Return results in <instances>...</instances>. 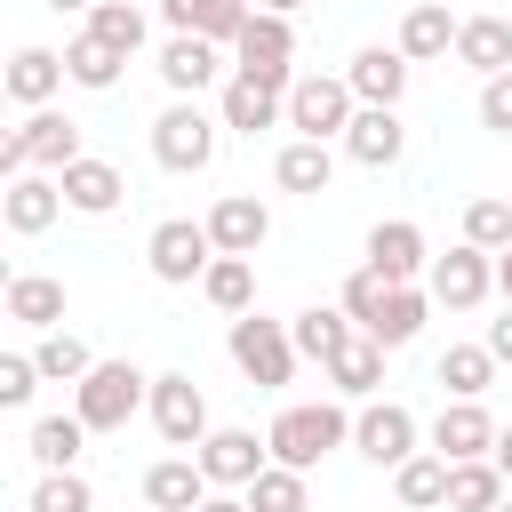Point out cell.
<instances>
[{"mask_svg": "<svg viewBox=\"0 0 512 512\" xmlns=\"http://www.w3.org/2000/svg\"><path fill=\"white\" fill-rule=\"evenodd\" d=\"M352 440V416L336 408V400H296V408H280L272 416V432H264V448H272V464H288V472H312L328 448H344Z\"/></svg>", "mask_w": 512, "mask_h": 512, "instance_id": "obj_1", "label": "cell"}, {"mask_svg": "<svg viewBox=\"0 0 512 512\" xmlns=\"http://www.w3.org/2000/svg\"><path fill=\"white\" fill-rule=\"evenodd\" d=\"M136 400H152V376H144L136 360H96V368L72 384V416H80L88 432H120V424L136 416Z\"/></svg>", "mask_w": 512, "mask_h": 512, "instance_id": "obj_2", "label": "cell"}, {"mask_svg": "<svg viewBox=\"0 0 512 512\" xmlns=\"http://www.w3.org/2000/svg\"><path fill=\"white\" fill-rule=\"evenodd\" d=\"M296 336H288V320H264V312H240L232 320V368L248 376V384H264V392H280L288 376H296Z\"/></svg>", "mask_w": 512, "mask_h": 512, "instance_id": "obj_3", "label": "cell"}, {"mask_svg": "<svg viewBox=\"0 0 512 512\" xmlns=\"http://www.w3.org/2000/svg\"><path fill=\"white\" fill-rule=\"evenodd\" d=\"M72 160H88L80 152V120H64V112H32L8 144H0V176H32V168H72Z\"/></svg>", "mask_w": 512, "mask_h": 512, "instance_id": "obj_4", "label": "cell"}, {"mask_svg": "<svg viewBox=\"0 0 512 512\" xmlns=\"http://www.w3.org/2000/svg\"><path fill=\"white\" fill-rule=\"evenodd\" d=\"M216 128H224V120H208L192 96H176V104L152 120V160H160L168 176H200V168L216 160Z\"/></svg>", "mask_w": 512, "mask_h": 512, "instance_id": "obj_5", "label": "cell"}, {"mask_svg": "<svg viewBox=\"0 0 512 512\" xmlns=\"http://www.w3.org/2000/svg\"><path fill=\"white\" fill-rule=\"evenodd\" d=\"M144 256H152V280H168V288H192V280H208V264H216V240H208V224H192V216H168V224H152Z\"/></svg>", "mask_w": 512, "mask_h": 512, "instance_id": "obj_6", "label": "cell"}, {"mask_svg": "<svg viewBox=\"0 0 512 512\" xmlns=\"http://www.w3.org/2000/svg\"><path fill=\"white\" fill-rule=\"evenodd\" d=\"M240 72L248 80H272V88H296V24L288 16H272V8H256L248 24H240Z\"/></svg>", "mask_w": 512, "mask_h": 512, "instance_id": "obj_7", "label": "cell"}, {"mask_svg": "<svg viewBox=\"0 0 512 512\" xmlns=\"http://www.w3.org/2000/svg\"><path fill=\"white\" fill-rule=\"evenodd\" d=\"M352 112H360L352 80H320V72H304V80L288 88V128H296V136H312V144L344 136V128H352Z\"/></svg>", "mask_w": 512, "mask_h": 512, "instance_id": "obj_8", "label": "cell"}, {"mask_svg": "<svg viewBox=\"0 0 512 512\" xmlns=\"http://www.w3.org/2000/svg\"><path fill=\"white\" fill-rule=\"evenodd\" d=\"M152 432L168 448H200L208 440V392L192 376H152Z\"/></svg>", "mask_w": 512, "mask_h": 512, "instance_id": "obj_9", "label": "cell"}, {"mask_svg": "<svg viewBox=\"0 0 512 512\" xmlns=\"http://www.w3.org/2000/svg\"><path fill=\"white\" fill-rule=\"evenodd\" d=\"M488 288H496V256L488 248H448V256H432V304H448V312H472V304H488Z\"/></svg>", "mask_w": 512, "mask_h": 512, "instance_id": "obj_10", "label": "cell"}, {"mask_svg": "<svg viewBox=\"0 0 512 512\" xmlns=\"http://www.w3.org/2000/svg\"><path fill=\"white\" fill-rule=\"evenodd\" d=\"M352 448H360L368 464H392V472H400V464L416 456V416H408L400 400H376V408L352 416Z\"/></svg>", "mask_w": 512, "mask_h": 512, "instance_id": "obj_11", "label": "cell"}, {"mask_svg": "<svg viewBox=\"0 0 512 512\" xmlns=\"http://www.w3.org/2000/svg\"><path fill=\"white\" fill-rule=\"evenodd\" d=\"M208 240H216V256H256V248L272 240V208H264L256 192H224V200L208 208Z\"/></svg>", "mask_w": 512, "mask_h": 512, "instance_id": "obj_12", "label": "cell"}, {"mask_svg": "<svg viewBox=\"0 0 512 512\" xmlns=\"http://www.w3.org/2000/svg\"><path fill=\"white\" fill-rule=\"evenodd\" d=\"M264 464H272V448H264L256 432H240V424H224V432L200 440V472H208V488H248Z\"/></svg>", "mask_w": 512, "mask_h": 512, "instance_id": "obj_13", "label": "cell"}, {"mask_svg": "<svg viewBox=\"0 0 512 512\" xmlns=\"http://www.w3.org/2000/svg\"><path fill=\"white\" fill-rule=\"evenodd\" d=\"M432 456H448V464H480V456H496V424H488V408H480V400H448L440 424H432Z\"/></svg>", "mask_w": 512, "mask_h": 512, "instance_id": "obj_14", "label": "cell"}, {"mask_svg": "<svg viewBox=\"0 0 512 512\" xmlns=\"http://www.w3.org/2000/svg\"><path fill=\"white\" fill-rule=\"evenodd\" d=\"M216 120H224V128H240V136H256V128H280V120H288V88L232 72V80H224V104H216Z\"/></svg>", "mask_w": 512, "mask_h": 512, "instance_id": "obj_15", "label": "cell"}, {"mask_svg": "<svg viewBox=\"0 0 512 512\" xmlns=\"http://www.w3.org/2000/svg\"><path fill=\"white\" fill-rule=\"evenodd\" d=\"M432 256H424V232L408 224V216H392V224H376L368 232V272H384L392 288H416V272H424Z\"/></svg>", "mask_w": 512, "mask_h": 512, "instance_id": "obj_16", "label": "cell"}, {"mask_svg": "<svg viewBox=\"0 0 512 512\" xmlns=\"http://www.w3.org/2000/svg\"><path fill=\"white\" fill-rule=\"evenodd\" d=\"M400 144H408V128H400V112H392V104H360V112H352V128H344V152H352L360 168H392V160H400Z\"/></svg>", "mask_w": 512, "mask_h": 512, "instance_id": "obj_17", "label": "cell"}, {"mask_svg": "<svg viewBox=\"0 0 512 512\" xmlns=\"http://www.w3.org/2000/svg\"><path fill=\"white\" fill-rule=\"evenodd\" d=\"M0 216H8V232H48L56 216H64V184L56 176H8V192H0Z\"/></svg>", "mask_w": 512, "mask_h": 512, "instance_id": "obj_18", "label": "cell"}, {"mask_svg": "<svg viewBox=\"0 0 512 512\" xmlns=\"http://www.w3.org/2000/svg\"><path fill=\"white\" fill-rule=\"evenodd\" d=\"M144 504H152V512H200V504H208V472H200V456H168V464H152V472H144Z\"/></svg>", "mask_w": 512, "mask_h": 512, "instance_id": "obj_19", "label": "cell"}, {"mask_svg": "<svg viewBox=\"0 0 512 512\" xmlns=\"http://www.w3.org/2000/svg\"><path fill=\"white\" fill-rule=\"evenodd\" d=\"M160 16H168L176 32H192V40H216V48H224V40H240V24H248L256 8H248V0H160Z\"/></svg>", "mask_w": 512, "mask_h": 512, "instance_id": "obj_20", "label": "cell"}, {"mask_svg": "<svg viewBox=\"0 0 512 512\" xmlns=\"http://www.w3.org/2000/svg\"><path fill=\"white\" fill-rule=\"evenodd\" d=\"M456 32H464V24H456L440 0H416V8L400 16V40H392V48H400L408 64H432V56H448V48H456Z\"/></svg>", "mask_w": 512, "mask_h": 512, "instance_id": "obj_21", "label": "cell"}, {"mask_svg": "<svg viewBox=\"0 0 512 512\" xmlns=\"http://www.w3.org/2000/svg\"><path fill=\"white\" fill-rule=\"evenodd\" d=\"M216 72H224L216 40H192V32H176V40L160 48V80H168L176 96H200V88H216Z\"/></svg>", "mask_w": 512, "mask_h": 512, "instance_id": "obj_22", "label": "cell"}, {"mask_svg": "<svg viewBox=\"0 0 512 512\" xmlns=\"http://www.w3.org/2000/svg\"><path fill=\"white\" fill-rule=\"evenodd\" d=\"M344 80H352L360 104H392V112H400V96H408V56H400V48H360Z\"/></svg>", "mask_w": 512, "mask_h": 512, "instance_id": "obj_23", "label": "cell"}, {"mask_svg": "<svg viewBox=\"0 0 512 512\" xmlns=\"http://www.w3.org/2000/svg\"><path fill=\"white\" fill-rule=\"evenodd\" d=\"M56 184H64V208H80V216H112V208H120V192H128L112 160H72Z\"/></svg>", "mask_w": 512, "mask_h": 512, "instance_id": "obj_24", "label": "cell"}, {"mask_svg": "<svg viewBox=\"0 0 512 512\" xmlns=\"http://www.w3.org/2000/svg\"><path fill=\"white\" fill-rule=\"evenodd\" d=\"M8 320L56 336V328H64V280H48V272H16V280H8Z\"/></svg>", "mask_w": 512, "mask_h": 512, "instance_id": "obj_25", "label": "cell"}, {"mask_svg": "<svg viewBox=\"0 0 512 512\" xmlns=\"http://www.w3.org/2000/svg\"><path fill=\"white\" fill-rule=\"evenodd\" d=\"M456 64H472L480 80L512 72V24H504V16H464V32H456Z\"/></svg>", "mask_w": 512, "mask_h": 512, "instance_id": "obj_26", "label": "cell"}, {"mask_svg": "<svg viewBox=\"0 0 512 512\" xmlns=\"http://www.w3.org/2000/svg\"><path fill=\"white\" fill-rule=\"evenodd\" d=\"M64 80H72V72H64V56H48V48H16V56H8V96L32 104V112H48V96H56Z\"/></svg>", "mask_w": 512, "mask_h": 512, "instance_id": "obj_27", "label": "cell"}, {"mask_svg": "<svg viewBox=\"0 0 512 512\" xmlns=\"http://www.w3.org/2000/svg\"><path fill=\"white\" fill-rule=\"evenodd\" d=\"M328 176H336V152L312 144V136L280 144V160H272V184H280V192H328Z\"/></svg>", "mask_w": 512, "mask_h": 512, "instance_id": "obj_28", "label": "cell"}, {"mask_svg": "<svg viewBox=\"0 0 512 512\" xmlns=\"http://www.w3.org/2000/svg\"><path fill=\"white\" fill-rule=\"evenodd\" d=\"M24 448H32V464H40V472H72V464L88 456V424H80V416H40Z\"/></svg>", "mask_w": 512, "mask_h": 512, "instance_id": "obj_29", "label": "cell"}, {"mask_svg": "<svg viewBox=\"0 0 512 512\" xmlns=\"http://www.w3.org/2000/svg\"><path fill=\"white\" fill-rule=\"evenodd\" d=\"M200 296L216 304V312H256V256H216L208 264V280H200Z\"/></svg>", "mask_w": 512, "mask_h": 512, "instance_id": "obj_30", "label": "cell"}, {"mask_svg": "<svg viewBox=\"0 0 512 512\" xmlns=\"http://www.w3.org/2000/svg\"><path fill=\"white\" fill-rule=\"evenodd\" d=\"M288 336H296V352H304V360H320V368H328V360L352 344V312L312 304V312H296V320H288Z\"/></svg>", "mask_w": 512, "mask_h": 512, "instance_id": "obj_31", "label": "cell"}, {"mask_svg": "<svg viewBox=\"0 0 512 512\" xmlns=\"http://www.w3.org/2000/svg\"><path fill=\"white\" fill-rule=\"evenodd\" d=\"M328 384H336L344 400H368V392L384 384V344H376V336H352V344L328 360Z\"/></svg>", "mask_w": 512, "mask_h": 512, "instance_id": "obj_32", "label": "cell"}, {"mask_svg": "<svg viewBox=\"0 0 512 512\" xmlns=\"http://www.w3.org/2000/svg\"><path fill=\"white\" fill-rule=\"evenodd\" d=\"M392 496H400L408 512H440V504H448V456H424V448H416V456L392 472Z\"/></svg>", "mask_w": 512, "mask_h": 512, "instance_id": "obj_33", "label": "cell"}, {"mask_svg": "<svg viewBox=\"0 0 512 512\" xmlns=\"http://www.w3.org/2000/svg\"><path fill=\"white\" fill-rule=\"evenodd\" d=\"M504 504V472H496V456H480V464H448V512H496Z\"/></svg>", "mask_w": 512, "mask_h": 512, "instance_id": "obj_34", "label": "cell"}, {"mask_svg": "<svg viewBox=\"0 0 512 512\" xmlns=\"http://www.w3.org/2000/svg\"><path fill=\"white\" fill-rule=\"evenodd\" d=\"M120 48H104L96 32H80V40H64V72H72V88H112L120 80Z\"/></svg>", "mask_w": 512, "mask_h": 512, "instance_id": "obj_35", "label": "cell"}, {"mask_svg": "<svg viewBox=\"0 0 512 512\" xmlns=\"http://www.w3.org/2000/svg\"><path fill=\"white\" fill-rule=\"evenodd\" d=\"M424 312H432V288H392V304H384V320H376V344H384V352L416 344V336H424Z\"/></svg>", "mask_w": 512, "mask_h": 512, "instance_id": "obj_36", "label": "cell"}, {"mask_svg": "<svg viewBox=\"0 0 512 512\" xmlns=\"http://www.w3.org/2000/svg\"><path fill=\"white\" fill-rule=\"evenodd\" d=\"M488 376H496V352H488V344H448V352H440V384H448L456 400H480Z\"/></svg>", "mask_w": 512, "mask_h": 512, "instance_id": "obj_37", "label": "cell"}, {"mask_svg": "<svg viewBox=\"0 0 512 512\" xmlns=\"http://www.w3.org/2000/svg\"><path fill=\"white\" fill-rule=\"evenodd\" d=\"M248 512H312V496H304V472H288V464H264V472L248 480Z\"/></svg>", "mask_w": 512, "mask_h": 512, "instance_id": "obj_38", "label": "cell"}, {"mask_svg": "<svg viewBox=\"0 0 512 512\" xmlns=\"http://www.w3.org/2000/svg\"><path fill=\"white\" fill-rule=\"evenodd\" d=\"M88 32H96L104 48H120V56H136V48H144V8H136V0H96V16H88Z\"/></svg>", "mask_w": 512, "mask_h": 512, "instance_id": "obj_39", "label": "cell"}, {"mask_svg": "<svg viewBox=\"0 0 512 512\" xmlns=\"http://www.w3.org/2000/svg\"><path fill=\"white\" fill-rule=\"evenodd\" d=\"M32 360H40V376H48V384H80V376L96 368V360H88V344H80V336H64V328H56V336H40V344H32Z\"/></svg>", "mask_w": 512, "mask_h": 512, "instance_id": "obj_40", "label": "cell"}, {"mask_svg": "<svg viewBox=\"0 0 512 512\" xmlns=\"http://www.w3.org/2000/svg\"><path fill=\"white\" fill-rule=\"evenodd\" d=\"M384 304H392V280H384V272H368V264H360V272H352V280H344V312H352V320H360V336H376V320H384Z\"/></svg>", "mask_w": 512, "mask_h": 512, "instance_id": "obj_41", "label": "cell"}, {"mask_svg": "<svg viewBox=\"0 0 512 512\" xmlns=\"http://www.w3.org/2000/svg\"><path fill=\"white\" fill-rule=\"evenodd\" d=\"M464 240L488 248V256H504L512 248V200H472L464 208Z\"/></svg>", "mask_w": 512, "mask_h": 512, "instance_id": "obj_42", "label": "cell"}, {"mask_svg": "<svg viewBox=\"0 0 512 512\" xmlns=\"http://www.w3.org/2000/svg\"><path fill=\"white\" fill-rule=\"evenodd\" d=\"M32 512H96V488H88L80 472H48V480L32 488Z\"/></svg>", "mask_w": 512, "mask_h": 512, "instance_id": "obj_43", "label": "cell"}, {"mask_svg": "<svg viewBox=\"0 0 512 512\" xmlns=\"http://www.w3.org/2000/svg\"><path fill=\"white\" fill-rule=\"evenodd\" d=\"M32 384H48V376H40V360H32V352H8V360H0V400H8V408H24V400H32Z\"/></svg>", "mask_w": 512, "mask_h": 512, "instance_id": "obj_44", "label": "cell"}, {"mask_svg": "<svg viewBox=\"0 0 512 512\" xmlns=\"http://www.w3.org/2000/svg\"><path fill=\"white\" fill-rule=\"evenodd\" d=\"M480 128H496V136H512V72H496V80H480Z\"/></svg>", "mask_w": 512, "mask_h": 512, "instance_id": "obj_45", "label": "cell"}, {"mask_svg": "<svg viewBox=\"0 0 512 512\" xmlns=\"http://www.w3.org/2000/svg\"><path fill=\"white\" fill-rule=\"evenodd\" d=\"M488 352H496V360H512V304H504V320H488Z\"/></svg>", "mask_w": 512, "mask_h": 512, "instance_id": "obj_46", "label": "cell"}, {"mask_svg": "<svg viewBox=\"0 0 512 512\" xmlns=\"http://www.w3.org/2000/svg\"><path fill=\"white\" fill-rule=\"evenodd\" d=\"M496 296H504V304H512V248H504V256H496Z\"/></svg>", "mask_w": 512, "mask_h": 512, "instance_id": "obj_47", "label": "cell"}, {"mask_svg": "<svg viewBox=\"0 0 512 512\" xmlns=\"http://www.w3.org/2000/svg\"><path fill=\"white\" fill-rule=\"evenodd\" d=\"M496 472L512 480V432H496Z\"/></svg>", "mask_w": 512, "mask_h": 512, "instance_id": "obj_48", "label": "cell"}, {"mask_svg": "<svg viewBox=\"0 0 512 512\" xmlns=\"http://www.w3.org/2000/svg\"><path fill=\"white\" fill-rule=\"evenodd\" d=\"M200 512H248V496H208Z\"/></svg>", "mask_w": 512, "mask_h": 512, "instance_id": "obj_49", "label": "cell"}, {"mask_svg": "<svg viewBox=\"0 0 512 512\" xmlns=\"http://www.w3.org/2000/svg\"><path fill=\"white\" fill-rule=\"evenodd\" d=\"M256 8H272V16H296V8H304V0H256Z\"/></svg>", "mask_w": 512, "mask_h": 512, "instance_id": "obj_50", "label": "cell"}, {"mask_svg": "<svg viewBox=\"0 0 512 512\" xmlns=\"http://www.w3.org/2000/svg\"><path fill=\"white\" fill-rule=\"evenodd\" d=\"M48 8H56V16H64V8H80V16H96V0H48Z\"/></svg>", "mask_w": 512, "mask_h": 512, "instance_id": "obj_51", "label": "cell"}, {"mask_svg": "<svg viewBox=\"0 0 512 512\" xmlns=\"http://www.w3.org/2000/svg\"><path fill=\"white\" fill-rule=\"evenodd\" d=\"M496 512H512V496H504V504H496Z\"/></svg>", "mask_w": 512, "mask_h": 512, "instance_id": "obj_52", "label": "cell"}]
</instances>
